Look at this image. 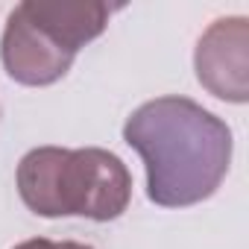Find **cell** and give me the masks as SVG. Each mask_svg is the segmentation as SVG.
Wrapping results in <instances>:
<instances>
[{"label":"cell","instance_id":"6da1fadb","mask_svg":"<svg viewBox=\"0 0 249 249\" xmlns=\"http://www.w3.org/2000/svg\"><path fill=\"white\" fill-rule=\"evenodd\" d=\"M126 141L147 167V196L161 208H185L208 199L231 164L229 126L188 97H159L138 106Z\"/></svg>","mask_w":249,"mask_h":249},{"label":"cell","instance_id":"7a4b0ae2","mask_svg":"<svg viewBox=\"0 0 249 249\" xmlns=\"http://www.w3.org/2000/svg\"><path fill=\"white\" fill-rule=\"evenodd\" d=\"M18 194L38 217H88L97 223L126 211L132 176L114 153L100 147H38L18 164Z\"/></svg>","mask_w":249,"mask_h":249},{"label":"cell","instance_id":"3957f363","mask_svg":"<svg viewBox=\"0 0 249 249\" xmlns=\"http://www.w3.org/2000/svg\"><path fill=\"white\" fill-rule=\"evenodd\" d=\"M111 12L100 0H24L9 12L0 41L6 73L21 85H53L106 30Z\"/></svg>","mask_w":249,"mask_h":249},{"label":"cell","instance_id":"277c9868","mask_svg":"<svg viewBox=\"0 0 249 249\" xmlns=\"http://www.w3.org/2000/svg\"><path fill=\"white\" fill-rule=\"evenodd\" d=\"M199 85L229 103H246L249 97V24L246 18L214 21L194 53Z\"/></svg>","mask_w":249,"mask_h":249},{"label":"cell","instance_id":"5b68a950","mask_svg":"<svg viewBox=\"0 0 249 249\" xmlns=\"http://www.w3.org/2000/svg\"><path fill=\"white\" fill-rule=\"evenodd\" d=\"M15 249H91V246H88V243H76V240H62V243H56V240H47V237H33V240L18 243Z\"/></svg>","mask_w":249,"mask_h":249}]
</instances>
